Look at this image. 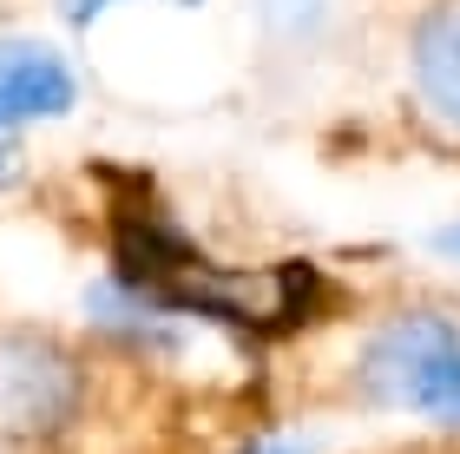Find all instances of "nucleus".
<instances>
[{"instance_id":"5","label":"nucleus","mask_w":460,"mask_h":454,"mask_svg":"<svg viewBox=\"0 0 460 454\" xmlns=\"http://www.w3.org/2000/svg\"><path fill=\"white\" fill-rule=\"evenodd\" d=\"M20 172H27V152H20V138L7 126H0V191H13Z\"/></svg>"},{"instance_id":"2","label":"nucleus","mask_w":460,"mask_h":454,"mask_svg":"<svg viewBox=\"0 0 460 454\" xmlns=\"http://www.w3.org/2000/svg\"><path fill=\"white\" fill-rule=\"evenodd\" d=\"M79 408V369L59 343L0 329V435H53Z\"/></svg>"},{"instance_id":"4","label":"nucleus","mask_w":460,"mask_h":454,"mask_svg":"<svg viewBox=\"0 0 460 454\" xmlns=\"http://www.w3.org/2000/svg\"><path fill=\"white\" fill-rule=\"evenodd\" d=\"M73 67L40 40H0V126L20 119H66L73 112Z\"/></svg>"},{"instance_id":"6","label":"nucleus","mask_w":460,"mask_h":454,"mask_svg":"<svg viewBox=\"0 0 460 454\" xmlns=\"http://www.w3.org/2000/svg\"><path fill=\"white\" fill-rule=\"evenodd\" d=\"M441 251H447V257H460V224H454V231H441Z\"/></svg>"},{"instance_id":"1","label":"nucleus","mask_w":460,"mask_h":454,"mask_svg":"<svg viewBox=\"0 0 460 454\" xmlns=\"http://www.w3.org/2000/svg\"><path fill=\"white\" fill-rule=\"evenodd\" d=\"M362 382L375 402L460 428V329L434 309L382 323L362 349Z\"/></svg>"},{"instance_id":"3","label":"nucleus","mask_w":460,"mask_h":454,"mask_svg":"<svg viewBox=\"0 0 460 454\" xmlns=\"http://www.w3.org/2000/svg\"><path fill=\"white\" fill-rule=\"evenodd\" d=\"M408 86L428 119L460 132V0H428L408 20Z\"/></svg>"}]
</instances>
